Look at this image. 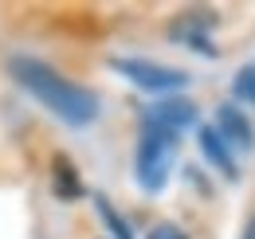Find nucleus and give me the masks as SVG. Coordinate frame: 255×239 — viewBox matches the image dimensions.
<instances>
[{
	"label": "nucleus",
	"mask_w": 255,
	"mask_h": 239,
	"mask_svg": "<svg viewBox=\"0 0 255 239\" xmlns=\"http://www.w3.org/2000/svg\"><path fill=\"white\" fill-rule=\"evenodd\" d=\"M8 75L32 94L43 110H51L67 125H91L98 118V94L83 83H71L67 75H59L51 63L35 59V55H12L8 59Z\"/></svg>",
	"instance_id": "f257e3e1"
},
{
	"label": "nucleus",
	"mask_w": 255,
	"mask_h": 239,
	"mask_svg": "<svg viewBox=\"0 0 255 239\" xmlns=\"http://www.w3.org/2000/svg\"><path fill=\"white\" fill-rule=\"evenodd\" d=\"M177 145H181V133H169V129H157V125H141V137H137V149H133V180H137V188L161 192L169 184Z\"/></svg>",
	"instance_id": "f03ea898"
},
{
	"label": "nucleus",
	"mask_w": 255,
	"mask_h": 239,
	"mask_svg": "<svg viewBox=\"0 0 255 239\" xmlns=\"http://www.w3.org/2000/svg\"><path fill=\"white\" fill-rule=\"evenodd\" d=\"M110 67H114L122 79H129L133 87L153 90V94H169V90L189 87V75H185V71L165 67V63H153V59H110Z\"/></svg>",
	"instance_id": "7ed1b4c3"
},
{
	"label": "nucleus",
	"mask_w": 255,
	"mask_h": 239,
	"mask_svg": "<svg viewBox=\"0 0 255 239\" xmlns=\"http://www.w3.org/2000/svg\"><path fill=\"white\" fill-rule=\"evenodd\" d=\"M141 125H157L169 133H185L189 125H196V106L189 98H157L141 110Z\"/></svg>",
	"instance_id": "20e7f679"
},
{
	"label": "nucleus",
	"mask_w": 255,
	"mask_h": 239,
	"mask_svg": "<svg viewBox=\"0 0 255 239\" xmlns=\"http://www.w3.org/2000/svg\"><path fill=\"white\" fill-rule=\"evenodd\" d=\"M216 133L232 149H244V153L255 149V129L248 121V114H240V106H220L216 110Z\"/></svg>",
	"instance_id": "39448f33"
},
{
	"label": "nucleus",
	"mask_w": 255,
	"mask_h": 239,
	"mask_svg": "<svg viewBox=\"0 0 255 239\" xmlns=\"http://www.w3.org/2000/svg\"><path fill=\"white\" fill-rule=\"evenodd\" d=\"M208 28H212V16H204V12H185V16L173 24V39L196 47L200 55H216V47H212V39H208Z\"/></svg>",
	"instance_id": "423d86ee"
},
{
	"label": "nucleus",
	"mask_w": 255,
	"mask_h": 239,
	"mask_svg": "<svg viewBox=\"0 0 255 239\" xmlns=\"http://www.w3.org/2000/svg\"><path fill=\"white\" fill-rule=\"evenodd\" d=\"M200 153L208 157L212 169H220V177H228V180L240 177V169H236V153H232V145L216 133V125H200Z\"/></svg>",
	"instance_id": "0eeeda50"
},
{
	"label": "nucleus",
	"mask_w": 255,
	"mask_h": 239,
	"mask_svg": "<svg viewBox=\"0 0 255 239\" xmlns=\"http://www.w3.org/2000/svg\"><path fill=\"white\" fill-rule=\"evenodd\" d=\"M51 188H55L59 200H79L83 196V180H79L75 165L67 161L63 153H55V161H51Z\"/></svg>",
	"instance_id": "6e6552de"
},
{
	"label": "nucleus",
	"mask_w": 255,
	"mask_h": 239,
	"mask_svg": "<svg viewBox=\"0 0 255 239\" xmlns=\"http://www.w3.org/2000/svg\"><path fill=\"white\" fill-rule=\"evenodd\" d=\"M95 208H98V216H102V224L110 228V236L114 239H133V232H129V224L118 216V212L110 208V200L106 196H95Z\"/></svg>",
	"instance_id": "1a4fd4ad"
},
{
	"label": "nucleus",
	"mask_w": 255,
	"mask_h": 239,
	"mask_svg": "<svg viewBox=\"0 0 255 239\" xmlns=\"http://www.w3.org/2000/svg\"><path fill=\"white\" fill-rule=\"evenodd\" d=\"M232 94H236L240 102L255 106V63H248V67L236 71V79H232Z\"/></svg>",
	"instance_id": "9d476101"
},
{
	"label": "nucleus",
	"mask_w": 255,
	"mask_h": 239,
	"mask_svg": "<svg viewBox=\"0 0 255 239\" xmlns=\"http://www.w3.org/2000/svg\"><path fill=\"white\" fill-rule=\"evenodd\" d=\"M145 239H189V232H185V228H177V224H157Z\"/></svg>",
	"instance_id": "9b49d317"
},
{
	"label": "nucleus",
	"mask_w": 255,
	"mask_h": 239,
	"mask_svg": "<svg viewBox=\"0 0 255 239\" xmlns=\"http://www.w3.org/2000/svg\"><path fill=\"white\" fill-rule=\"evenodd\" d=\"M244 239H255V220L248 224V232H244Z\"/></svg>",
	"instance_id": "f8f14e48"
}]
</instances>
